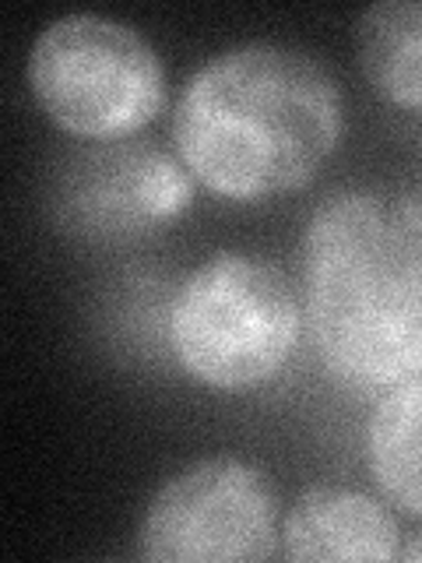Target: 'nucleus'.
Segmentation results:
<instances>
[{"mask_svg": "<svg viewBox=\"0 0 422 563\" xmlns=\"http://www.w3.org/2000/svg\"><path fill=\"white\" fill-rule=\"evenodd\" d=\"M193 176L152 141H96L57 166L49 211L85 243H137L166 233L193 208Z\"/></svg>", "mask_w": 422, "mask_h": 563, "instance_id": "423d86ee", "label": "nucleus"}, {"mask_svg": "<svg viewBox=\"0 0 422 563\" xmlns=\"http://www.w3.org/2000/svg\"><path fill=\"white\" fill-rule=\"evenodd\" d=\"M303 307L334 377L395 387L422 377V201L342 187L303 229Z\"/></svg>", "mask_w": 422, "mask_h": 563, "instance_id": "f03ea898", "label": "nucleus"}, {"mask_svg": "<svg viewBox=\"0 0 422 563\" xmlns=\"http://www.w3.org/2000/svg\"><path fill=\"white\" fill-rule=\"evenodd\" d=\"M278 550L271 479L233 454H211L169 475L137 528V556L152 563H257Z\"/></svg>", "mask_w": 422, "mask_h": 563, "instance_id": "39448f33", "label": "nucleus"}, {"mask_svg": "<svg viewBox=\"0 0 422 563\" xmlns=\"http://www.w3.org/2000/svg\"><path fill=\"white\" fill-rule=\"evenodd\" d=\"M29 88L49 123L85 141H127L166 106L158 49L134 25L92 11L64 14L35 35Z\"/></svg>", "mask_w": 422, "mask_h": 563, "instance_id": "20e7f679", "label": "nucleus"}, {"mask_svg": "<svg viewBox=\"0 0 422 563\" xmlns=\"http://www.w3.org/2000/svg\"><path fill=\"white\" fill-rule=\"evenodd\" d=\"M356 57L374 92L422 110V0H377L356 22Z\"/></svg>", "mask_w": 422, "mask_h": 563, "instance_id": "6e6552de", "label": "nucleus"}, {"mask_svg": "<svg viewBox=\"0 0 422 563\" xmlns=\"http://www.w3.org/2000/svg\"><path fill=\"white\" fill-rule=\"evenodd\" d=\"M345 137V92L292 43L254 40L215 53L173 110V148L211 194L260 205L303 190Z\"/></svg>", "mask_w": 422, "mask_h": 563, "instance_id": "f257e3e1", "label": "nucleus"}, {"mask_svg": "<svg viewBox=\"0 0 422 563\" xmlns=\"http://www.w3.org/2000/svg\"><path fill=\"white\" fill-rule=\"evenodd\" d=\"M366 462L384 500L422 518V377L387 387L374 405Z\"/></svg>", "mask_w": 422, "mask_h": 563, "instance_id": "1a4fd4ad", "label": "nucleus"}, {"mask_svg": "<svg viewBox=\"0 0 422 563\" xmlns=\"http://www.w3.org/2000/svg\"><path fill=\"white\" fill-rule=\"evenodd\" d=\"M281 553L303 563L395 560L401 528L384 500L363 489L316 483L303 489L281 521Z\"/></svg>", "mask_w": 422, "mask_h": 563, "instance_id": "0eeeda50", "label": "nucleus"}, {"mask_svg": "<svg viewBox=\"0 0 422 563\" xmlns=\"http://www.w3.org/2000/svg\"><path fill=\"white\" fill-rule=\"evenodd\" d=\"M303 331V307L275 261L222 251L173 296L169 345L184 374L215 391H251L281 374Z\"/></svg>", "mask_w": 422, "mask_h": 563, "instance_id": "7ed1b4c3", "label": "nucleus"}, {"mask_svg": "<svg viewBox=\"0 0 422 563\" xmlns=\"http://www.w3.org/2000/svg\"><path fill=\"white\" fill-rule=\"evenodd\" d=\"M401 560L422 563V532H415V536L409 539V545H401Z\"/></svg>", "mask_w": 422, "mask_h": 563, "instance_id": "9d476101", "label": "nucleus"}]
</instances>
